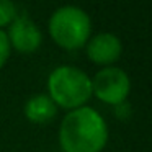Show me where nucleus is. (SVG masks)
<instances>
[{
    "label": "nucleus",
    "instance_id": "nucleus-1",
    "mask_svg": "<svg viewBox=\"0 0 152 152\" xmlns=\"http://www.w3.org/2000/svg\"><path fill=\"white\" fill-rule=\"evenodd\" d=\"M108 142V126L90 106H80L64 116L59 144L64 152H102Z\"/></svg>",
    "mask_w": 152,
    "mask_h": 152
},
{
    "label": "nucleus",
    "instance_id": "nucleus-2",
    "mask_svg": "<svg viewBox=\"0 0 152 152\" xmlns=\"http://www.w3.org/2000/svg\"><path fill=\"white\" fill-rule=\"evenodd\" d=\"M49 98L56 106L77 110L90 100L92 79L74 66H59L49 74L48 79Z\"/></svg>",
    "mask_w": 152,
    "mask_h": 152
},
{
    "label": "nucleus",
    "instance_id": "nucleus-3",
    "mask_svg": "<svg viewBox=\"0 0 152 152\" xmlns=\"http://www.w3.org/2000/svg\"><path fill=\"white\" fill-rule=\"evenodd\" d=\"M48 28L56 44L67 51H74L85 46L90 39L92 21L85 10L74 5H64L51 15Z\"/></svg>",
    "mask_w": 152,
    "mask_h": 152
},
{
    "label": "nucleus",
    "instance_id": "nucleus-4",
    "mask_svg": "<svg viewBox=\"0 0 152 152\" xmlns=\"http://www.w3.org/2000/svg\"><path fill=\"white\" fill-rule=\"evenodd\" d=\"M131 92V80L119 67H105L92 79V93L106 105L124 103Z\"/></svg>",
    "mask_w": 152,
    "mask_h": 152
},
{
    "label": "nucleus",
    "instance_id": "nucleus-5",
    "mask_svg": "<svg viewBox=\"0 0 152 152\" xmlns=\"http://www.w3.org/2000/svg\"><path fill=\"white\" fill-rule=\"evenodd\" d=\"M7 36H8V41H10V46L25 54L34 53L43 43L41 30L28 17L15 18L12 21L10 28H8Z\"/></svg>",
    "mask_w": 152,
    "mask_h": 152
},
{
    "label": "nucleus",
    "instance_id": "nucleus-6",
    "mask_svg": "<svg viewBox=\"0 0 152 152\" xmlns=\"http://www.w3.org/2000/svg\"><path fill=\"white\" fill-rule=\"evenodd\" d=\"M87 56L92 62L100 66H108L121 57L123 44L116 34L113 33H98L87 41Z\"/></svg>",
    "mask_w": 152,
    "mask_h": 152
},
{
    "label": "nucleus",
    "instance_id": "nucleus-7",
    "mask_svg": "<svg viewBox=\"0 0 152 152\" xmlns=\"http://www.w3.org/2000/svg\"><path fill=\"white\" fill-rule=\"evenodd\" d=\"M56 103L49 98V95H41L39 93V95L31 96L25 103V116L31 123L44 124V123H49L56 116Z\"/></svg>",
    "mask_w": 152,
    "mask_h": 152
},
{
    "label": "nucleus",
    "instance_id": "nucleus-8",
    "mask_svg": "<svg viewBox=\"0 0 152 152\" xmlns=\"http://www.w3.org/2000/svg\"><path fill=\"white\" fill-rule=\"evenodd\" d=\"M17 18V7L13 0H0V30Z\"/></svg>",
    "mask_w": 152,
    "mask_h": 152
},
{
    "label": "nucleus",
    "instance_id": "nucleus-9",
    "mask_svg": "<svg viewBox=\"0 0 152 152\" xmlns=\"http://www.w3.org/2000/svg\"><path fill=\"white\" fill-rule=\"evenodd\" d=\"M10 53H12V46H10V41H8V36L4 30H0V69L8 61Z\"/></svg>",
    "mask_w": 152,
    "mask_h": 152
}]
</instances>
